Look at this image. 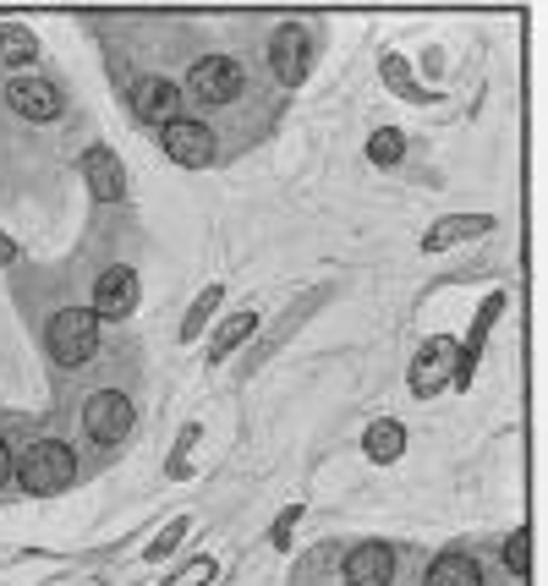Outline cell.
Masks as SVG:
<instances>
[{
  "label": "cell",
  "mask_w": 548,
  "mask_h": 586,
  "mask_svg": "<svg viewBox=\"0 0 548 586\" xmlns=\"http://www.w3.org/2000/svg\"><path fill=\"white\" fill-rule=\"evenodd\" d=\"M45 340H50V357H56L61 368H82V362H94V351H99V319H94L88 307H67V313L50 319Z\"/></svg>",
  "instance_id": "obj_1"
},
{
  "label": "cell",
  "mask_w": 548,
  "mask_h": 586,
  "mask_svg": "<svg viewBox=\"0 0 548 586\" xmlns=\"http://www.w3.org/2000/svg\"><path fill=\"white\" fill-rule=\"evenodd\" d=\"M17 477L28 494H61L71 477H77V456H71L61 439H39L28 456L17 460Z\"/></svg>",
  "instance_id": "obj_2"
},
{
  "label": "cell",
  "mask_w": 548,
  "mask_h": 586,
  "mask_svg": "<svg viewBox=\"0 0 548 586\" xmlns=\"http://www.w3.org/2000/svg\"><path fill=\"white\" fill-rule=\"evenodd\" d=\"M456 357H461L456 340H428L422 357H411V394H417V400H433L444 384H456V379H461V373H456Z\"/></svg>",
  "instance_id": "obj_3"
},
{
  "label": "cell",
  "mask_w": 548,
  "mask_h": 586,
  "mask_svg": "<svg viewBox=\"0 0 548 586\" xmlns=\"http://www.w3.org/2000/svg\"><path fill=\"white\" fill-rule=\"evenodd\" d=\"M82 428H88L94 445H121L133 433V400L121 390H99L82 411Z\"/></svg>",
  "instance_id": "obj_4"
},
{
  "label": "cell",
  "mask_w": 548,
  "mask_h": 586,
  "mask_svg": "<svg viewBox=\"0 0 548 586\" xmlns=\"http://www.w3.org/2000/svg\"><path fill=\"white\" fill-rule=\"evenodd\" d=\"M187 94L198 105H231L242 94V66L231 56H204V61L187 71Z\"/></svg>",
  "instance_id": "obj_5"
},
{
  "label": "cell",
  "mask_w": 548,
  "mask_h": 586,
  "mask_svg": "<svg viewBox=\"0 0 548 586\" xmlns=\"http://www.w3.org/2000/svg\"><path fill=\"white\" fill-rule=\"evenodd\" d=\"M133 116L143 127H170V121H182V88L165 82V77H143L133 88Z\"/></svg>",
  "instance_id": "obj_6"
},
{
  "label": "cell",
  "mask_w": 548,
  "mask_h": 586,
  "mask_svg": "<svg viewBox=\"0 0 548 586\" xmlns=\"http://www.w3.org/2000/svg\"><path fill=\"white\" fill-rule=\"evenodd\" d=\"M270 66H274V77H280L285 88H296V82L307 77V66H313V39H307V28L285 22V28L274 33V45H270Z\"/></svg>",
  "instance_id": "obj_7"
},
{
  "label": "cell",
  "mask_w": 548,
  "mask_h": 586,
  "mask_svg": "<svg viewBox=\"0 0 548 586\" xmlns=\"http://www.w3.org/2000/svg\"><path fill=\"white\" fill-rule=\"evenodd\" d=\"M6 105H11L17 116H28V121H56V116H61V88L45 82V77H11Z\"/></svg>",
  "instance_id": "obj_8"
},
{
  "label": "cell",
  "mask_w": 548,
  "mask_h": 586,
  "mask_svg": "<svg viewBox=\"0 0 548 586\" xmlns=\"http://www.w3.org/2000/svg\"><path fill=\"white\" fill-rule=\"evenodd\" d=\"M137 307V274L127 263H116V268H105L99 274V285H94V319H127Z\"/></svg>",
  "instance_id": "obj_9"
},
{
  "label": "cell",
  "mask_w": 548,
  "mask_h": 586,
  "mask_svg": "<svg viewBox=\"0 0 548 586\" xmlns=\"http://www.w3.org/2000/svg\"><path fill=\"white\" fill-rule=\"evenodd\" d=\"M165 154L176 159V165H187V170H204L208 159H214V131L204 121H170L165 127Z\"/></svg>",
  "instance_id": "obj_10"
},
{
  "label": "cell",
  "mask_w": 548,
  "mask_h": 586,
  "mask_svg": "<svg viewBox=\"0 0 548 586\" xmlns=\"http://www.w3.org/2000/svg\"><path fill=\"white\" fill-rule=\"evenodd\" d=\"M395 576V554L384 543H356L345 554V586H390Z\"/></svg>",
  "instance_id": "obj_11"
},
{
  "label": "cell",
  "mask_w": 548,
  "mask_h": 586,
  "mask_svg": "<svg viewBox=\"0 0 548 586\" xmlns=\"http://www.w3.org/2000/svg\"><path fill=\"white\" fill-rule=\"evenodd\" d=\"M82 176H88L94 197H105V203H121L127 197V170H121V159L110 148H88L82 154Z\"/></svg>",
  "instance_id": "obj_12"
},
{
  "label": "cell",
  "mask_w": 548,
  "mask_h": 586,
  "mask_svg": "<svg viewBox=\"0 0 548 586\" xmlns=\"http://www.w3.org/2000/svg\"><path fill=\"white\" fill-rule=\"evenodd\" d=\"M488 225H493L488 214H461V219H439V225H433V231L422 236V247H428V253H444L450 242H467V236H482Z\"/></svg>",
  "instance_id": "obj_13"
},
{
  "label": "cell",
  "mask_w": 548,
  "mask_h": 586,
  "mask_svg": "<svg viewBox=\"0 0 548 586\" xmlns=\"http://www.w3.org/2000/svg\"><path fill=\"white\" fill-rule=\"evenodd\" d=\"M428 586H482V570L467 554H439L428 565Z\"/></svg>",
  "instance_id": "obj_14"
},
{
  "label": "cell",
  "mask_w": 548,
  "mask_h": 586,
  "mask_svg": "<svg viewBox=\"0 0 548 586\" xmlns=\"http://www.w3.org/2000/svg\"><path fill=\"white\" fill-rule=\"evenodd\" d=\"M362 450H368V460L390 466V460H401V450H407V428L401 422H373L368 439H362Z\"/></svg>",
  "instance_id": "obj_15"
},
{
  "label": "cell",
  "mask_w": 548,
  "mask_h": 586,
  "mask_svg": "<svg viewBox=\"0 0 548 586\" xmlns=\"http://www.w3.org/2000/svg\"><path fill=\"white\" fill-rule=\"evenodd\" d=\"M39 56V39L28 33V28H17V22H0V61L6 66H28Z\"/></svg>",
  "instance_id": "obj_16"
},
{
  "label": "cell",
  "mask_w": 548,
  "mask_h": 586,
  "mask_svg": "<svg viewBox=\"0 0 548 586\" xmlns=\"http://www.w3.org/2000/svg\"><path fill=\"white\" fill-rule=\"evenodd\" d=\"M253 329H258V319H253V313H236L231 324L214 334V345H208V362H225V357H231V351H236V345H242Z\"/></svg>",
  "instance_id": "obj_17"
},
{
  "label": "cell",
  "mask_w": 548,
  "mask_h": 586,
  "mask_svg": "<svg viewBox=\"0 0 548 586\" xmlns=\"http://www.w3.org/2000/svg\"><path fill=\"white\" fill-rule=\"evenodd\" d=\"M401 154H407L401 131H395V127L373 131V143H368V159H373V165H401Z\"/></svg>",
  "instance_id": "obj_18"
},
{
  "label": "cell",
  "mask_w": 548,
  "mask_h": 586,
  "mask_svg": "<svg viewBox=\"0 0 548 586\" xmlns=\"http://www.w3.org/2000/svg\"><path fill=\"white\" fill-rule=\"evenodd\" d=\"M214 307H219V285H208L204 296H198V307H193V313H187V324H182V340H193V334L208 324V313H214Z\"/></svg>",
  "instance_id": "obj_19"
},
{
  "label": "cell",
  "mask_w": 548,
  "mask_h": 586,
  "mask_svg": "<svg viewBox=\"0 0 548 586\" xmlns=\"http://www.w3.org/2000/svg\"><path fill=\"white\" fill-rule=\"evenodd\" d=\"M527 559H532L527 531H510V543H505V565H510V576H527Z\"/></svg>",
  "instance_id": "obj_20"
},
{
  "label": "cell",
  "mask_w": 548,
  "mask_h": 586,
  "mask_svg": "<svg viewBox=\"0 0 548 586\" xmlns=\"http://www.w3.org/2000/svg\"><path fill=\"white\" fill-rule=\"evenodd\" d=\"M208 582H214V559H193L182 570V582H170V586H208Z\"/></svg>",
  "instance_id": "obj_21"
},
{
  "label": "cell",
  "mask_w": 548,
  "mask_h": 586,
  "mask_svg": "<svg viewBox=\"0 0 548 586\" xmlns=\"http://www.w3.org/2000/svg\"><path fill=\"white\" fill-rule=\"evenodd\" d=\"M182 531H187V521H176V526H170V531H165V537H159V543L148 548V559H165V554H170V548L182 543Z\"/></svg>",
  "instance_id": "obj_22"
},
{
  "label": "cell",
  "mask_w": 548,
  "mask_h": 586,
  "mask_svg": "<svg viewBox=\"0 0 548 586\" xmlns=\"http://www.w3.org/2000/svg\"><path fill=\"white\" fill-rule=\"evenodd\" d=\"M296 516H302V510L291 505V510H285V516L274 521V548H285V543H291V526H296Z\"/></svg>",
  "instance_id": "obj_23"
},
{
  "label": "cell",
  "mask_w": 548,
  "mask_h": 586,
  "mask_svg": "<svg viewBox=\"0 0 548 586\" xmlns=\"http://www.w3.org/2000/svg\"><path fill=\"white\" fill-rule=\"evenodd\" d=\"M384 71H390V82H395V88H407V99H411V77H407V66H401V61H390Z\"/></svg>",
  "instance_id": "obj_24"
},
{
  "label": "cell",
  "mask_w": 548,
  "mask_h": 586,
  "mask_svg": "<svg viewBox=\"0 0 548 586\" xmlns=\"http://www.w3.org/2000/svg\"><path fill=\"white\" fill-rule=\"evenodd\" d=\"M6 263H17V247H11V242L0 236V268H6Z\"/></svg>",
  "instance_id": "obj_25"
},
{
  "label": "cell",
  "mask_w": 548,
  "mask_h": 586,
  "mask_svg": "<svg viewBox=\"0 0 548 586\" xmlns=\"http://www.w3.org/2000/svg\"><path fill=\"white\" fill-rule=\"evenodd\" d=\"M6 477H11V450L0 445V482H6Z\"/></svg>",
  "instance_id": "obj_26"
}]
</instances>
